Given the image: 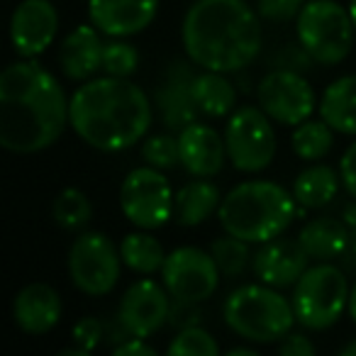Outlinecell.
Segmentation results:
<instances>
[{
	"mask_svg": "<svg viewBox=\"0 0 356 356\" xmlns=\"http://www.w3.org/2000/svg\"><path fill=\"white\" fill-rule=\"evenodd\" d=\"M296 195L273 181H244L222 198L218 210L225 232L249 244L281 237L296 218Z\"/></svg>",
	"mask_w": 356,
	"mask_h": 356,
	"instance_id": "cell-4",
	"label": "cell"
},
{
	"mask_svg": "<svg viewBox=\"0 0 356 356\" xmlns=\"http://www.w3.org/2000/svg\"><path fill=\"white\" fill-rule=\"evenodd\" d=\"M339 186V171H334L327 163H312L305 171L298 173V178L293 181V195H296L298 205L307 210H317L330 205L337 198Z\"/></svg>",
	"mask_w": 356,
	"mask_h": 356,
	"instance_id": "cell-24",
	"label": "cell"
},
{
	"mask_svg": "<svg viewBox=\"0 0 356 356\" xmlns=\"http://www.w3.org/2000/svg\"><path fill=\"white\" fill-rule=\"evenodd\" d=\"M354 32L349 8L334 0H305L296 17L298 42L320 66L341 64L354 49Z\"/></svg>",
	"mask_w": 356,
	"mask_h": 356,
	"instance_id": "cell-7",
	"label": "cell"
},
{
	"mask_svg": "<svg viewBox=\"0 0 356 356\" xmlns=\"http://www.w3.org/2000/svg\"><path fill=\"white\" fill-rule=\"evenodd\" d=\"M113 354L115 356H152L156 354L152 344L142 339V337H129V339L120 341L118 346H113Z\"/></svg>",
	"mask_w": 356,
	"mask_h": 356,
	"instance_id": "cell-39",
	"label": "cell"
},
{
	"mask_svg": "<svg viewBox=\"0 0 356 356\" xmlns=\"http://www.w3.org/2000/svg\"><path fill=\"white\" fill-rule=\"evenodd\" d=\"M349 237L351 229L341 220L334 218L310 220L298 232V239H300L302 249H305L312 261H334V259H341Z\"/></svg>",
	"mask_w": 356,
	"mask_h": 356,
	"instance_id": "cell-21",
	"label": "cell"
},
{
	"mask_svg": "<svg viewBox=\"0 0 356 356\" xmlns=\"http://www.w3.org/2000/svg\"><path fill=\"white\" fill-rule=\"evenodd\" d=\"M13 320L27 334H47L61 320V298L49 283H30L15 296Z\"/></svg>",
	"mask_w": 356,
	"mask_h": 356,
	"instance_id": "cell-20",
	"label": "cell"
},
{
	"mask_svg": "<svg viewBox=\"0 0 356 356\" xmlns=\"http://www.w3.org/2000/svg\"><path fill=\"white\" fill-rule=\"evenodd\" d=\"M154 100L129 79H90L69 100V124L98 152H124L152 127Z\"/></svg>",
	"mask_w": 356,
	"mask_h": 356,
	"instance_id": "cell-2",
	"label": "cell"
},
{
	"mask_svg": "<svg viewBox=\"0 0 356 356\" xmlns=\"http://www.w3.org/2000/svg\"><path fill=\"white\" fill-rule=\"evenodd\" d=\"M103 32L90 22L79 25L61 40L59 69L69 81H90L98 71H103Z\"/></svg>",
	"mask_w": 356,
	"mask_h": 356,
	"instance_id": "cell-19",
	"label": "cell"
},
{
	"mask_svg": "<svg viewBox=\"0 0 356 356\" xmlns=\"http://www.w3.org/2000/svg\"><path fill=\"white\" fill-rule=\"evenodd\" d=\"M159 13V0H88V17L103 35L132 37L144 32Z\"/></svg>",
	"mask_w": 356,
	"mask_h": 356,
	"instance_id": "cell-17",
	"label": "cell"
},
{
	"mask_svg": "<svg viewBox=\"0 0 356 356\" xmlns=\"http://www.w3.org/2000/svg\"><path fill=\"white\" fill-rule=\"evenodd\" d=\"M339 176H341L344 191L351 195V198H356V142H351L349 147H346L344 156H341Z\"/></svg>",
	"mask_w": 356,
	"mask_h": 356,
	"instance_id": "cell-38",
	"label": "cell"
},
{
	"mask_svg": "<svg viewBox=\"0 0 356 356\" xmlns=\"http://www.w3.org/2000/svg\"><path fill=\"white\" fill-rule=\"evenodd\" d=\"M103 337H105V327L98 317H83V320L74 327V341L86 351L98 349Z\"/></svg>",
	"mask_w": 356,
	"mask_h": 356,
	"instance_id": "cell-36",
	"label": "cell"
},
{
	"mask_svg": "<svg viewBox=\"0 0 356 356\" xmlns=\"http://www.w3.org/2000/svg\"><path fill=\"white\" fill-rule=\"evenodd\" d=\"M220 268L213 254L198 247H178L166 254L161 278L171 298L191 302H205L220 286Z\"/></svg>",
	"mask_w": 356,
	"mask_h": 356,
	"instance_id": "cell-12",
	"label": "cell"
},
{
	"mask_svg": "<svg viewBox=\"0 0 356 356\" xmlns=\"http://www.w3.org/2000/svg\"><path fill=\"white\" fill-rule=\"evenodd\" d=\"M302 6L305 0H257V13L264 20L286 25L300 15Z\"/></svg>",
	"mask_w": 356,
	"mask_h": 356,
	"instance_id": "cell-34",
	"label": "cell"
},
{
	"mask_svg": "<svg viewBox=\"0 0 356 356\" xmlns=\"http://www.w3.org/2000/svg\"><path fill=\"white\" fill-rule=\"evenodd\" d=\"M168 310H171V293L166 286H159L152 278L134 281L120 298L115 320L127 330L129 337H152L163 325H168Z\"/></svg>",
	"mask_w": 356,
	"mask_h": 356,
	"instance_id": "cell-14",
	"label": "cell"
},
{
	"mask_svg": "<svg viewBox=\"0 0 356 356\" xmlns=\"http://www.w3.org/2000/svg\"><path fill=\"white\" fill-rule=\"evenodd\" d=\"M227 159L242 173H259L271 166L276 156V132L271 118L259 105H242L225 127Z\"/></svg>",
	"mask_w": 356,
	"mask_h": 356,
	"instance_id": "cell-8",
	"label": "cell"
},
{
	"mask_svg": "<svg viewBox=\"0 0 356 356\" xmlns=\"http://www.w3.org/2000/svg\"><path fill=\"white\" fill-rule=\"evenodd\" d=\"M315 59L310 56V51L300 44V42H286L278 49L271 51L268 56V66L271 69H283V71H296V74H305L312 69Z\"/></svg>",
	"mask_w": 356,
	"mask_h": 356,
	"instance_id": "cell-33",
	"label": "cell"
},
{
	"mask_svg": "<svg viewBox=\"0 0 356 356\" xmlns=\"http://www.w3.org/2000/svg\"><path fill=\"white\" fill-rule=\"evenodd\" d=\"M193 98L205 118H227L234 113L237 88L220 71H200L193 79Z\"/></svg>",
	"mask_w": 356,
	"mask_h": 356,
	"instance_id": "cell-25",
	"label": "cell"
},
{
	"mask_svg": "<svg viewBox=\"0 0 356 356\" xmlns=\"http://www.w3.org/2000/svg\"><path fill=\"white\" fill-rule=\"evenodd\" d=\"M51 218L66 232H79L93 220V203L79 188H64L51 205Z\"/></svg>",
	"mask_w": 356,
	"mask_h": 356,
	"instance_id": "cell-28",
	"label": "cell"
},
{
	"mask_svg": "<svg viewBox=\"0 0 356 356\" xmlns=\"http://www.w3.org/2000/svg\"><path fill=\"white\" fill-rule=\"evenodd\" d=\"M257 103L273 122L296 127L312 118L317 105L315 90L296 71L271 69L257 86Z\"/></svg>",
	"mask_w": 356,
	"mask_h": 356,
	"instance_id": "cell-11",
	"label": "cell"
},
{
	"mask_svg": "<svg viewBox=\"0 0 356 356\" xmlns=\"http://www.w3.org/2000/svg\"><path fill=\"white\" fill-rule=\"evenodd\" d=\"M200 302H191V300H178L171 298V310H168V325L176 327V330H186V327H195L200 325Z\"/></svg>",
	"mask_w": 356,
	"mask_h": 356,
	"instance_id": "cell-35",
	"label": "cell"
},
{
	"mask_svg": "<svg viewBox=\"0 0 356 356\" xmlns=\"http://www.w3.org/2000/svg\"><path fill=\"white\" fill-rule=\"evenodd\" d=\"M122 257L113 239L103 232L79 234L69 249L71 283L86 296H108L120 281Z\"/></svg>",
	"mask_w": 356,
	"mask_h": 356,
	"instance_id": "cell-10",
	"label": "cell"
},
{
	"mask_svg": "<svg viewBox=\"0 0 356 356\" xmlns=\"http://www.w3.org/2000/svg\"><path fill=\"white\" fill-rule=\"evenodd\" d=\"M139 69V51L124 37H110L103 47V74L115 79H132Z\"/></svg>",
	"mask_w": 356,
	"mask_h": 356,
	"instance_id": "cell-30",
	"label": "cell"
},
{
	"mask_svg": "<svg viewBox=\"0 0 356 356\" xmlns=\"http://www.w3.org/2000/svg\"><path fill=\"white\" fill-rule=\"evenodd\" d=\"M225 325L242 339L254 344H273L281 341L293 330L296 312L293 302L278 293L273 286H239L225 300L222 307Z\"/></svg>",
	"mask_w": 356,
	"mask_h": 356,
	"instance_id": "cell-5",
	"label": "cell"
},
{
	"mask_svg": "<svg viewBox=\"0 0 356 356\" xmlns=\"http://www.w3.org/2000/svg\"><path fill=\"white\" fill-rule=\"evenodd\" d=\"M184 51L198 69L234 74L261 51V22L247 0H195L181 25Z\"/></svg>",
	"mask_w": 356,
	"mask_h": 356,
	"instance_id": "cell-3",
	"label": "cell"
},
{
	"mask_svg": "<svg viewBox=\"0 0 356 356\" xmlns=\"http://www.w3.org/2000/svg\"><path fill=\"white\" fill-rule=\"evenodd\" d=\"M59 32V10L51 0H22L10 17V42L22 59L44 54Z\"/></svg>",
	"mask_w": 356,
	"mask_h": 356,
	"instance_id": "cell-15",
	"label": "cell"
},
{
	"mask_svg": "<svg viewBox=\"0 0 356 356\" xmlns=\"http://www.w3.org/2000/svg\"><path fill=\"white\" fill-rule=\"evenodd\" d=\"M69 124V100L54 74L22 59L0 74V147L37 154L51 147Z\"/></svg>",
	"mask_w": 356,
	"mask_h": 356,
	"instance_id": "cell-1",
	"label": "cell"
},
{
	"mask_svg": "<svg viewBox=\"0 0 356 356\" xmlns=\"http://www.w3.org/2000/svg\"><path fill=\"white\" fill-rule=\"evenodd\" d=\"M310 268V257L300 239L276 237L264 242L254 257V273L261 283L273 288H291Z\"/></svg>",
	"mask_w": 356,
	"mask_h": 356,
	"instance_id": "cell-16",
	"label": "cell"
},
{
	"mask_svg": "<svg viewBox=\"0 0 356 356\" xmlns=\"http://www.w3.org/2000/svg\"><path fill=\"white\" fill-rule=\"evenodd\" d=\"M341 264H344V268H349V271H356V232H351L349 242H346V249H344V254H341Z\"/></svg>",
	"mask_w": 356,
	"mask_h": 356,
	"instance_id": "cell-40",
	"label": "cell"
},
{
	"mask_svg": "<svg viewBox=\"0 0 356 356\" xmlns=\"http://www.w3.org/2000/svg\"><path fill=\"white\" fill-rule=\"evenodd\" d=\"M320 118L339 134L356 137V74L330 83L320 100Z\"/></svg>",
	"mask_w": 356,
	"mask_h": 356,
	"instance_id": "cell-23",
	"label": "cell"
},
{
	"mask_svg": "<svg viewBox=\"0 0 356 356\" xmlns=\"http://www.w3.org/2000/svg\"><path fill=\"white\" fill-rule=\"evenodd\" d=\"M339 354H341V356H356V339H351L349 344L341 346Z\"/></svg>",
	"mask_w": 356,
	"mask_h": 356,
	"instance_id": "cell-44",
	"label": "cell"
},
{
	"mask_svg": "<svg viewBox=\"0 0 356 356\" xmlns=\"http://www.w3.org/2000/svg\"><path fill=\"white\" fill-rule=\"evenodd\" d=\"M120 208L139 229H159L173 218L176 195L161 168L139 166L124 176L120 186Z\"/></svg>",
	"mask_w": 356,
	"mask_h": 356,
	"instance_id": "cell-9",
	"label": "cell"
},
{
	"mask_svg": "<svg viewBox=\"0 0 356 356\" xmlns=\"http://www.w3.org/2000/svg\"><path fill=\"white\" fill-rule=\"evenodd\" d=\"M195 64L186 59H173L163 69L159 86L154 88V108L161 118L163 127L171 132H181L188 124L198 122L200 110L193 98V79H195Z\"/></svg>",
	"mask_w": 356,
	"mask_h": 356,
	"instance_id": "cell-13",
	"label": "cell"
},
{
	"mask_svg": "<svg viewBox=\"0 0 356 356\" xmlns=\"http://www.w3.org/2000/svg\"><path fill=\"white\" fill-rule=\"evenodd\" d=\"M168 356L178 354H195V356H218L220 344L215 341V337L208 330H203L200 325L186 327V330H178V334L168 344Z\"/></svg>",
	"mask_w": 356,
	"mask_h": 356,
	"instance_id": "cell-31",
	"label": "cell"
},
{
	"mask_svg": "<svg viewBox=\"0 0 356 356\" xmlns=\"http://www.w3.org/2000/svg\"><path fill=\"white\" fill-rule=\"evenodd\" d=\"M291 147L298 159L302 161H320L334 147V129L325 120H305V122L296 124L291 137Z\"/></svg>",
	"mask_w": 356,
	"mask_h": 356,
	"instance_id": "cell-27",
	"label": "cell"
},
{
	"mask_svg": "<svg viewBox=\"0 0 356 356\" xmlns=\"http://www.w3.org/2000/svg\"><path fill=\"white\" fill-rule=\"evenodd\" d=\"M341 222H344L351 232H356V198H351L349 203L341 208Z\"/></svg>",
	"mask_w": 356,
	"mask_h": 356,
	"instance_id": "cell-41",
	"label": "cell"
},
{
	"mask_svg": "<svg viewBox=\"0 0 356 356\" xmlns=\"http://www.w3.org/2000/svg\"><path fill=\"white\" fill-rule=\"evenodd\" d=\"M222 195L220 188L208 181V178H198V181H188L181 186L176 193V208H173V218L184 227H195L210 220L220 210Z\"/></svg>",
	"mask_w": 356,
	"mask_h": 356,
	"instance_id": "cell-22",
	"label": "cell"
},
{
	"mask_svg": "<svg viewBox=\"0 0 356 356\" xmlns=\"http://www.w3.org/2000/svg\"><path fill=\"white\" fill-rule=\"evenodd\" d=\"M210 254H213L215 264H218L220 273L225 278H237L247 271L249 261H252V252H249V242L234 237V234H222L210 244Z\"/></svg>",
	"mask_w": 356,
	"mask_h": 356,
	"instance_id": "cell-29",
	"label": "cell"
},
{
	"mask_svg": "<svg viewBox=\"0 0 356 356\" xmlns=\"http://www.w3.org/2000/svg\"><path fill=\"white\" fill-rule=\"evenodd\" d=\"M278 354L283 356H310L315 354V344L300 332H288L281 341H278Z\"/></svg>",
	"mask_w": 356,
	"mask_h": 356,
	"instance_id": "cell-37",
	"label": "cell"
},
{
	"mask_svg": "<svg viewBox=\"0 0 356 356\" xmlns=\"http://www.w3.org/2000/svg\"><path fill=\"white\" fill-rule=\"evenodd\" d=\"M227 356H257V349L254 346H232L227 349Z\"/></svg>",
	"mask_w": 356,
	"mask_h": 356,
	"instance_id": "cell-42",
	"label": "cell"
},
{
	"mask_svg": "<svg viewBox=\"0 0 356 356\" xmlns=\"http://www.w3.org/2000/svg\"><path fill=\"white\" fill-rule=\"evenodd\" d=\"M349 315H351V322L356 325V286L351 288V296H349Z\"/></svg>",
	"mask_w": 356,
	"mask_h": 356,
	"instance_id": "cell-43",
	"label": "cell"
},
{
	"mask_svg": "<svg viewBox=\"0 0 356 356\" xmlns=\"http://www.w3.org/2000/svg\"><path fill=\"white\" fill-rule=\"evenodd\" d=\"M142 159L154 168H168L181 166V152H178V137L163 132V134H152L142 142Z\"/></svg>",
	"mask_w": 356,
	"mask_h": 356,
	"instance_id": "cell-32",
	"label": "cell"
},
{
	"mask_svg": "<svg viewBox=\"0 0 356 356\" xmlns=\"http://www.w3.org/2000/svg\"><path fill=\"white\" fill-rule=\"evenodd\" d=\"M349 15H351V22L356 27V0H349Z\"/></svg>",
	"mask_w": 356,
	"mask_h": 356,
	"instance_id": "cell-45",
	"label": "cell"
},
{
	"mask_svg": "<svg viewBox=\"0 0 356 356\" xmlns=\"http://www.w3.org/2000/svg\"><path fill=\"white\" fill-rule=\"evenodd\" d=\"M120 257L129 271L142 273V276H152V273L161 271L163 261H166L163 247L156 242V237L147 232L124 234L120 242Z\"/></svg>",
	"mask_w": 356,
	"mask_h": 356,
	"instance_id": "cell-26",
	"label": "cell"
},
{
	"mask_svg": "<svg viewBox=\"0 0 356 356\" xmlns=\"http://www.w3.org/2000/svg\"><path fill=\"white\" fill-rule=\"evenodd\" d=\"M178 152L181 166L195 178H213L222 171L227 159L225 134L203 122H193L178 132Z\"/></svg>",
	"mask_w": 356,
	"mask_h": 356,
	"instance_id": "cell-18",
	"label": "cell"
},
{
	"mask_svg": "<svg viewBox=\"0 0 356 356\" xmlns=\"http://www.w3.org/2000/svg\"><path fill=\"white\" fill-rule=\"evenodd\" d=\"M349 281L332 261H317L293 286V312L296 322L305 330L322 332L339 322L349 310Z\"/></svg>",
	"mask_w": 356,
	"mask_h": 356,
	"instance_id": "cell-6",
	"label": "cell"
}]
</instances>
